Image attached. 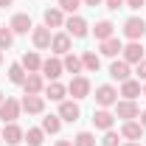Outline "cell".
I'll return each mask as SVG.
<instances>
[{
    "label": "cell",
    "instance_id": "f1b7e54d",
    "mask_svg": "<svg viewBox=\"0 0 146 146\" xmlns=\"http://www.w3.org/2000/svg\"><path fill=\"white\" fill-rule=\"evenodd\" d=\"M25 141H28V146H42L45 143V132L42 129H28L25 132Z\"/></svg>",
    "mask_w": 146,
    "mask_h": 146
},
{
    "label": "cell",
    "instance_id": "7bdbcfd3",
    "mask_svg": "<svg viewBox=\"0 0 146 146\" xmlns=\"http://www.w3.org/2000/svg\"><path fill=\"white\" fill-rule=\"evenodd\" d=\"M0 143H3V129H0Z\"/></svg>",
    "mask_w": 146,
    "mask_h": 146
},
{
    "label": "cell",
    "instance_id": "cb8c5ba5",
    "mask_svg": "<svg viewBox=\"0 0 146 146\" xmlns=\"http://www.w3.org/2000/svg\"><path fill=\"white\" fill-rule=\"evenodd\" d=\"M65 93H68V87L59 84V82H51V84L45 87V96H48L51 101H65Z\"/></svg>",
    "mask_w": 146,
    "mask_h": 146
},
{
    "label": "cell",
    "instance_id": "ba28073f",
    "mask_svg": "<svg viewBox=\"0 0 146 146\" xmlns=\"http://www.w3.org/2000/svg\"><path fill=\"white\" fill-rule=\"evenodd\" d=\"M31 39H34V48L42 51V48H51V39H54V36H51V28H48V25H39V28L31 31Z\"/></svg>",
    "mask_w": 146,
    "mask_h": 146
},
{
    "label": "cell",
    "instance_id": "74e56055",
    "mask_svg": "<svg viewBox=\"0 0 146 146\" xmlns=\"http://www.w3.org/2000/svg\"><path fill=\"white\" fill-rule=\"evenodd\" d=\"M11 3H14V0H0V9H9Z\"/></svg>",
    "mask_w": 146,
    "mask_h": 146
},
{
    "label": "cell",
    "instance_id": "4fadbf2b",
    "mask_svg": "<svg viewBox=\"0 0 146 146\" xmlns=\"http://www.w3.org/2000/svg\"><path fill=\"white\" fill-rule=\"evenodd\" d=\"M121 54H124V62H129V65H138L141 59H146V56H143V48H141V42H129Z\"/></svg>",
    "mask_w": 146,
    "mask_h": 146
},
{
    "label": "cell",
    "instance_id": "d6a6232c",
    "mask_svg": "<svg viewBox=\"0 0 146 146\" xmlns=\"http://www.w3.org/2000/svg\"><path fill=\"white\" fill-rule=\"evenodd\" d=\"M101 146H118V132H112V129H107V135H104V141H101Z\"/></svg>",
    "mask_w": 146,
    "mask_h": 146
},
{
    "label": "cell",
    "instance_id": "277c9868",
    "mask_svg": "<svg viewBox=\"0 0 146 146\" xmlns=\"http://www.w3.org/2000/svg\"><path fill=\"white\" fill-rule=\"evenodd\" d=\"M68 93H70L73 98H87L90 96V82L84 76H73L70 84H68Z\"/></svg>",
    "mask_w": 146,
    "mask_h": 146
},
{
    "label": "cell",
    "instance_id": "ab89813d",
    "mask_svg": "<svg viewBox=\"0 0 146 146\" xmlns=\"http://www.w3.org/2000/svg\"><path fill=\"white\" fill-rule=\"evenodd\" d=\"M56 146H73V141H59Z\"/></svg>",
    "mask_w": 146,
    "mask_h": 146
},
{
    "label": "cell",
    "instance_id": "e0dca14e",
    "mask_svg": "<svg viewBox=\"0 0 146 146\" xmlns=\"http://www.w3.org/2000/svg\"><path fill=\"white\" fill-rule=\"evenodd\" d=\"M121 96H124V98H129V101H135V96H143V90H141V82H135V79L121 82Z\"/></svg>",
    "mask_w": 146,
    "mask_h": 146
},
{
    "label": "cell",
    "instance_id": "4dcf8cb0",
    "mask_svg": "<svg viewBox=\"0 0 146 146\" xmlns=\"http://www.w3.org/2000/svg\"><path fill=\"white\" fill-rule=\"evenodd\" d=\"M73 146H96V138H93L90 132H79L76 141H73Z\"/></svg>",
    "mask_w": 146,
    "mask_h": 146
},
{
    "label": "cell",
    "instance_id": "30bf717a",
    "mask_svg": "<svg viewBox=\"0 0 146 146\" xmlns=\"http://www.w3.org/2000/svg\"><path fill=\"white\" fill-rule=\"evenodd\" d=\"M79 115H82V110H79V104L76 101H59V118L62 121H79Z\"/></svg>",
    "mask_w": 146,
    "mask_h": 146
},
{
    "label": "cell",
    "instance_id": "1f68e13d",
    "mask_svg": "<svg viewBox=\"0 0 146 146\" xmlns=\"http://www.w3.org/2000/svg\"><path fill=\"white\" fill-rule=\"evenodd\" d=\"M79 3H82V0H59V9H62V11H76V9H79Z\"/></svg>",
    "mask_w": 146,
    "mask_h": 146
},
{
    "label": "cell",
    "instance_id": "3957f363",
    "mask_svg": "<svg viewBox=\"0 0 146 146\" xmlns=\"http://www.w3.org/2000/svg\"><path fill=\"white\" fill-rule=\"evenodd\" d=\"M124 34H127L132 42H138V39L146 34V23L141 17H129L127 23H124Z\"/></svg>",
    "mask_w": 146,
    "mask_h": 146
},
{
    "label": "cell",
    "instance_id": "d590c367",
    "mask_svg": "<svg viewBox=\"0 0 146 146\" xmlns=\"http://www.w3.org/2000/svg\"><path fill=\"white\" fill-rule=\"evenodd\" d=\"M124 3H127L129 9H141V6H143L146 0H124Z\"/></svg>",
    "mask_w": 146,
    "mask_h": 146
},
{
    "label": "cell",
    "instance_id": "9a60e30c",
    "mask_svg": "<svg viewBox=\"0 0 146 146\" xmlns=\"http://www.w3.org/2000/svg\"><path fill=\"white\" fill-rule=\"evenodd\" d=\"M23 90L28 93V96H39L42 93V76L39 73H28L25 82H23Z\"/></svg>",
    "mask_w": 146,
    "mask_h": 146
},
{
    "label": "cell",
    "instance_id": "484cf974",
    "mask_svg": "<svg viewBox=\"0 0 146 146\" xmlns=\"http://www.w3.org/2000/svg\"><path fill=\"white\" fill-rule=\"evenodd\" d=\"M59 129H62V118H59V115H45V118H42V132L56 135Z\"/></svg>",
    "mask_w": 146,
    "mask_h": 146
},
{
    "label": "cell",
    "instance_id": "ac0fdd59",
    "mask_svg": "<svg viewBox=\"0 0 146 146\" xmlns=\"http://www.w3.org/2000/svg\"><path fill=\"white\" fill-rule=\"evenodd\" d=\"M121 135H124L127 141H141V138H143V127H141L138 121H127V124L121 127Z\"/></svg>",
    "mask_w": 146,
    "mask_h": 146
},
{
    "label": "cell",
    "instance_id": "d6986e66",
    "mask_svg": "<svg viewBox=\"0 0 146 146\" xmlns=\"http://www.w3.org/2000/svg\"><path fill=\"white\" fill-rule=\"evenodd\" d=\"M110 76H112L115 82H127L129 79V62H124V59H121V62H112V65H110Z\"/></svg>",
    "mask_w": 146,
    "mask_h": 146
},
{
    "label": "cell",
    "instance_id": "83f0119b",
    "mask_svg": "<svg viewBox=\"0 0 146 146\" xmlns=\"http://www.w3.org/2000/svg\"><path fill=\"white\" fill-rule=\"evenodd\" d=\"M62 68H65L68 73H79V70H82V59H79V56H73V54H65Z\"/></svg>",
    "mask_w": 146,
    "mask_h": 146
},
{
    "label": "cell",
    "instance_id": "e575fe53",
    "mask_svg": "<svg viewBox=\"0 0 146 146\" xmlns=\"http://www.w3.org/2000/svg\"><path fill=\"white\" fill-rule=\"evenodd\" d=\"M104 6L115 11V9H121V6H124V0H104Z\"/></svg>",
    "mask_w": 146,
    "mask_h": 146
},
{
    "label": "cell",
    "instance_id": "836d02e7",
    "mask_svg": "<svg viewBox=\"0 0 146 146\" xmlns=\"http://www.w3.org/2000/svg\"><path fill=\"white\" fill-rule=\"evenodd\" d=\"M135 73H138V79H143V82H146V59H141V62H138Z\"/></svg>",
    "mask_w": 146,
    "mask_h": 146
},
{
    "label": "cell",
    "instance_id": "2e32d148",
    "mask_svg": "<svg viewBox=\"0 0 146 146\" xmlns=\"http://www.w3.org/2000/svg\"><path fill=\"white\" fill-rule=\"evenodd\" d=\"M51 48H54V54H59V56L70 54V34H54Z\"/></svg>",
    "mask_w": 146,
    "mask_h": 146
},
{
    "label": "cell",
    "instance_id": "8992f818",
    "mask_svg": "<svg viewBox=\"0 0 146 146\" xmlns=\"http://www.w3.org/2000/svg\"><path fill=\"white\" fill-rule=\"evenodd\" d=\"M65 28H68V34L76 36V39H82V36H87V23L82 17H76V14H70V17L65 20Z\"/></svg>",
    "mask_w": 146,
    "mask_h": 146
},
{
    "label": "cell",
    "instance_id": "d4e9b609",
    "mask_svg": "<svg viewBox=\"0 0 146 146\" xmlns=\"http://www.w3.org/2000/svg\"><path fill=\"white\" fill-rule=\"evenodd\" d=\"M82 68H87L90 73H96L98 68H101V59H98V54H93V51H84V54H82Z\"/></svg>",
    "mask_w": 146,
    "mask_h": 146
},
{
    "label": "cell",
    "instance_id": "8fae6325",
    "mask_svg": "<svg viewBox=\"0 0 146 146\" xmlns=\"http://www.w3.org/2000/svg\"><path fill=\"white\" fill-rule=\"evenodd\" d=\"M39 70L45 73L51 82H56V79L62 76V70H65V68H62V62H59L56 56H51V59H45V62H42V68H39Z\"/></svg>",
    "mask_w": 146,
    "mask_h": 146
},
{
    "label": "cell",
    "instance_id": "60d3db41",
    "mask_svg": "<svg viewBox=\"0 0 146 146\" xmlns=\"http://www.w3.org/2000/svg\"><path fill=\"white\" fill-rule=\"evenodd\" d=\"M124 146H141V141H129V143H124Z\"/></svg>",
    "mask_w": 146,
    "mask_h": 146
},
{
    "label": "cell",
    "instance_id": "603a6c76",
    "mask_svg": "<svg viewBox=\"0 0 146 146\" xmlns=\"http://www.w3.org/2000/svg\"><path fill=\"white\" fill-rule=\"evenodd\" d=\"M20 65H23V68H25L28 73H36L39 68H42V59H39V54H34V51H28V54L23 56V62H20Z\"/></svg>",
    "mask_w": 146,
    "mask_h": 146
},
{
    "label": "cell",
    "instance_id": "ffe728a7",
    "mask_svg": "<svg viewBox=\"0 0 146 146\" xmlns=\"http://www.w3.org/2000/svg\"><path fill=\"white\" fill-rule=\"evenodd\" d=\"M42 20H45V25H48V28H59V25H65V17H62V9H45Z\"/></svg>",
    "mask_w": 146,
    "mask_h": 146
},
{
    "label": "cell",
    "instance_id": "8d00e7d4",
    "mask_svg": "<svg viewBox=\"0 0 146 146\" xmlns=\"http://www.w3.org/2000/svg\"><path fill=\"white\" fill-rule=\"evenodd\" d=\"M138 118H141V127L146 129V110H143V112H141V115H138Z\"/></svg>",
    "mask_w": 146,
    "mask_h": 146
},
{
    "label": "cell",
    "instance_id": "7a4b0ae2",
    "mask_svg": "<svg viewBox=\"0 0 146 146\" xmlns=\"http://www.w3.org/2000/svg\"><path fill=\"white\" fill-rule=\"evenodd\" d=\"M20 101L17 98H3V104H0V118L6 121V124H14L20 118Z\"/></svg>",
    "mask_w": 146,
    "mask_h": 146
},
{
    "label": "cell",
    "instance_id": "9c48e42d",
    "mask_svg": "<svg viewBox=\"0 0 146 146\" xmlns=\"http://www.w3.org/2000/svg\"><path fill=\"white\" fill-rule=\"evenodd\" d=\"M20 107L25 110V112H31V115H39V112L45 110V98H42V96H28V93H25V98L20 101Z\"/></svg>",
    "mask_w": 146,
    "mask_h": 146
},
{
    "label": "cell",
    "instance_id": "7402d4cb",
    "mask_svg": "<svg viewBox=\"0 0 146 146\" xmlns=\"http://www.w3.org/2000/svg\"><path fill=\"white\" fill-rule=\"evenodd\" d=\"M121 51H124V45H121V39H115V36H110V39L101 42V54L104 56H118Z\"/></svg>",
    "mask_w": 146,
    "mask_h": 146
},
{
    "label": "cell",
    "instance_id": "f546056e",
    "mask_svg": "<svg viewBox=\"0 0 146 146\" xmlns=\"http://www.w3.org/2000/svg\"><path fill=\"white\" fill-rule=\"evenodd\" d=\"M11 42H14V31L0 25V51H3V48H11Z\"/></svg>",
    "mask_w": 146,
    "mask_h": 146
},
{
    "label": "cell",
    "instance_id": "ee69618b",
    "mask_svg": "<svg viewBox=\"0 0 146 146\" xmlns=\"http://www.w3.org/2000/svg\"><path fill=\"white\" fill-rule=\"evenodd\" d=\"M0 62H3V51H0Z\"/></svg>",
    "mask_w": 146,
    "mask_h": 146
},
{
    "label": "cell",
    "instance_id": "b9f144b4",
    "mask_svg": "<svg viewBox=\"0 0 146 146\" xmlns=\"http://www.w3.org/2000/svg\"><path fill=\"white\" fill-rule=\"evenodd\" d=\"M3 98H6V96H3V93H0V104H3Z\"/></svg>",
    "mask_w": 146,
    "mask_h": 146
},
{
    "label": "cell",
    "instance_id": "5bb4252c",
    "mask_svg": "<svg viewBox=\"0 0 146 146\" xmlns=\"http://www.w3.org/2000/svg\"><path fill=\"white\" fill-rule=\"evenodd\" d=\"M23 138H25V132H23L17 124H6V127H3V141H6L9 146H17Z\"/></svg>",
    "mask_w": 146,
    "mask_h": 146
},
{
    "label": "cell",
    "instance_id": "f6af8a7d",
    "mask_svg": "<svg viewBox=\"0 0 146 146\" xmlns=\"http://www.w3.org/2000/svg\"><path fill=\"white\" fill-rule=\"evenodd\" d=\"M143 96H146V84H143Z\"/></svg>",
    "mask_w": 146,
    "mask_h": 146
},
{
    "label": "cell",
    "instance_id": "5b68a950",
    "mask_svg": "<svg viewBox=\"0 0 146 146\" xmlns=\"http://www.w3.org/2000/svg\"><path fill=\"white\" fill-rule=\"evenodd\" d=\"M115 112H118V118H124V121H132V118H138L141 115V107L135 104V101H115Z\"/></svg>",
    "mask_w": 146,
    "mask_h": 146
},
{
    "label": "cell",
    "instance_id": "4316f807",
    "mask_svg": "<svg viewBox=\"0 0 146 146\" xmlns=\"http://www.w3.org/2000/svg\"><path fill=\"white\" fill-rule=\"evenodd\" d=\"M25 76H28V73H25V68H23L20 62H14V65L9 68V79H11L14 84H23V82H25Z\"/></svg>",
    "mask_w": 146,
    "mask_h": 146
},
{
    "label": "cell",
    "instance_id": "52a82bcc",
    "mask_svg": "<svg viewBox=\"0 0 146 146\" xmlns=\"http://www.w3.org/2000/svg\"><path fill=\"white\" fill-rule=\"evenodd\" d=\"M9 28L14 31V34H28V31H34V23L28 14H14L11 23H9Z\"/></svg>",
    "mask_w": 146,
    "mask_h": 146
},
{
    "label": "cell",
    "instance_id": "44dd1931",
    "mask_svg": "<svg viewBox=\"0 0 146 146\" xmlns=\"http://www.w3.org/2000/svg\"><path fill=\"white\" fill-rule=\"evenodd\" d=\"M112 28H115V25H112L110 20H98V23L93 25V34H96V39H101V42H104V39L112 36Z\"/></svg>",
    "mask_w": 146,
    "mask_h": 146
},
{
    "label": "cell",
    "instance_id": "f35d334b",
    "mask_svg": "<svg viewBox=\"0 0 146 146\" xmlns=\"http://www.w3.org/2000/svg\"><path fill=\"white\" fill-rule=\"evenodd\" d=\"M82 3H87V6H98V3H104V0H82Z\"/></svg>",
    "mask_w": 146,
    "mask_h": 146
},
{
    "label": "cell",
    "instance_id": "7c38bea8",
    "mask_svg": "<svg viewBox=\"0 0 146 146\" xmlns=\"http://www.w3.org/2000/svg\"><path fill=\"white\" fill-rule=\"evenodd\" d=\"M112 121H115V115L107 112L104 107L93 112V124H96V129H104V132H107V129H112Z\"/></svg>",
    "mask_w": 146,
    "mask_h": 146
},
{
    "label": "cell",
    "instance_id": "6da1fadb",
    "mask_svg": "<svg viewBox=\"0 0 146 146\" xmlns=\"http://www.w3.org/2000/svg\"><path fill=\"white\" fill-rule=\"evenodd\" d=\"M115 101H118V90H115L112 84H101V87H96V104H98V107L107 110V107H112Z\"/></svg>",
    "mask_w": 146,
    "mask_h": 146
}]
</instances>
